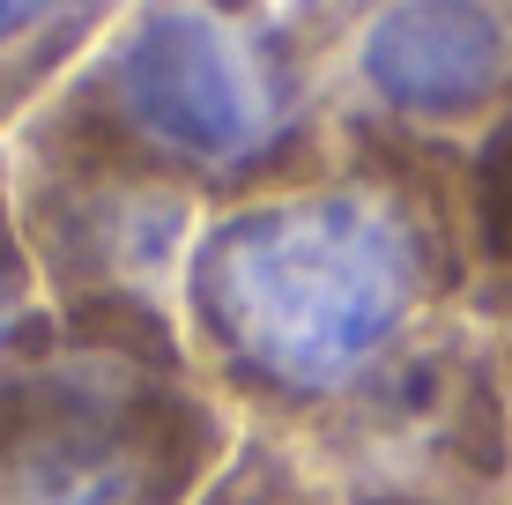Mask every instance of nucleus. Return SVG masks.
I'll return each mask as SVG.
<instances>
[{
	"mask_svg": "<svg viewBox=\"0 0 512 505\" xmlns=\"http://www.w3.org/2000/svg\"><path fill=\"white\" fill-rule=\"evenodd\" d=\"M8 186L60 335H127L186 350L179 283L208 208L179 179L104 142L67 104H45L8 142Z\"/></svg>",
	"mask_w": 512,
	"mask_h": 505,
	"instance_id": "obj_4",
	"label": "nucleus"
},
{
	"mask_svg": "<svg viewBox=\"0 0 512 505\" xmlns=\"http://www.w3.org/2000/svg\"><path fill=\"white\" fill-rule=\"evenodd\" d=\"M290 446L334 505H498L512 491V402L490 320H431Z\"/></svg>",
	"mask_w": 512,
	"mask_h": 505,
	"instance_id": "obj_5",
	"label": "nucleus"
},
{
	"mask_svg": "<svg viewBox=\"0 0 512 505\" xmlns=\"http://www.w3.org/2000/svg\"><path fill=\"white\" fill-rule=\"evenodd\" d=\"M52 335L60 327H52V305L38 290V268H30L23 223H15V186H8V149H0V372L38 357Z\"/></svg>",
	"mask_w": 512,
	"mask_h": 505,
	"instance_id": "obj_10",
	"label": "nucleus"
},
{
	"mask_svg": "<svg viewBox=\"0 0 512 505\" xmlns=\"http://www.w3.org/2000/svg\"><path fill=\"white\" fill-rule=\"evenodd\" d=\"M468 238H475V320L512 312V104L468 149Z\"/></svg>",
	"mask_w": 512,
	"mask_h": 505,
	"instance_id": "obj_8",
	"label": "nucleus"
},
{
	"mask_svg": "<svg viewBox=\"0 0 512 505\" xmlns=\"http://www.w3.org/2000/svg\"><path fill=\"white\" fill-rule=\"evenodd\" d=\"M334 127L475 149L512 104V0H282Z\"/></svg>",
	"mask_w": 512,
	"mask_h": 505,
	"instance_id": "obj_6",
	"label": "nucleus"
},
{
	"mask_svg": "<svg viewBox=\"0 0 512 505\" xmlns=\"http://www.w3.org/2000/svg\"><path fill=\"white\" fill-rule=\"evenodd\" d=\"M490 350H498V379H505V402H512V312L490 320Z\"/></svg>",
	"mask_w": 512,
	"mask_h": 505,
	"instance_id": "obj_11",
	"label": "nucleus"
},
{
	"mask_svg": "<svg viewBox=\"0 0 512 505\" xmlns=\"http://www.w3.org/2000/svg\"><path fill=\"white\" fill-rule=\"evenodd\" d=\"M52 104L179 179L201 208L297 179L342 134L290 45L282 0H127Z\"/></svg>",
	"mask_w": 512,
	"mask_h": 505,
	"instance_id": "obj_2",
	"label": "nucleus"
},
{
	"mask_svg": "<svg viewBox=\"0 0 512 505\" xmlns=\"http://www.w3.org/2000/svg\"><path fill=\"white\" fill-rule=\"evenodd\" d=\"M127 0H0V149L75 82Z\"/></svg>",
	"mask_w": 512,
	"mask_h": 505,
	"instance_id": "obj_7",
	"label": "nucleus"
},
{
	"mask_svg": "<svg viewBox=\"0 0 512 505\" xmlns=\"http://www.w3.org/2000/svg\"><path fill=\"white\" fill-rule=\"evenodd\" d=\"M498 505H512V491H505V498H498Z\"/></svg>",
	"mask_w": 512,
	"mask_h": 505,
	"instance_id": "obj_12",
	"label": "nucleus"
},
{
	"mask_svg": "<svg viewBox=\"0 0 512 505\" xmlns=\"http://www.w3.org/2000/svg\"><path fill=\"white\" fill-rule=\"evenodd\" d=\"M231 439L186 350L52 335L0 372V505H193Z\"/></svg>",
	"mask_w": 512,
	"mask_h": 505,
	"instance_id": "obj_3",
	"label": "nucleus"
},
{
	"mask_svg": "<svg viewBox=\"0 0 512 505\" xmlns=\"http://www.w3.org/2000/svg\"><path fill=\"white\" fill-rule=\"evenodd\" d=\"M468 298V149L342 127L312 171L208 208L179 342L238 431L297 439Z\"/></svg>",
	"mask_w": 512,
	"mask_h": 505,
	"instance_id": "obj_1",
	"label": "nucleus"
},
{
	"mask_svg": "<svg viewBox=\"0 0 512 505\" xmlns=\"http://www.w3.org/2000/svg\"><path fill=\"white\" fill-rule=\"evenodd\" d=\"M193 505H334L312 461L275 431H238L223 468L193 491Z\"/></svg>",
	"mask_w": 512,
	"mask_h": 505,
	"instance_id": "obj_9",
	"label": "nucleus"
}]
</instances>
